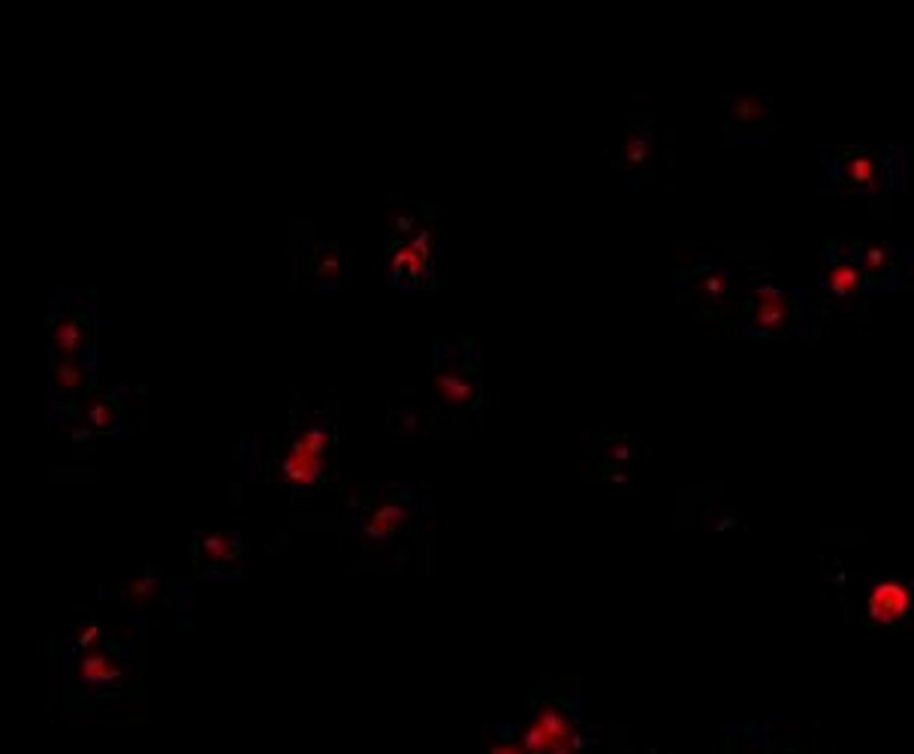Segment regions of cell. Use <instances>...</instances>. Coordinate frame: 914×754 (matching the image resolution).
<instances>
[{"mask_svg":"<svg viewBox=\"0 0 914 754\" xmlns=\"http://www.w3.org/2000/svg\"><path fill=\"white\" fill-rule=\"evenodd\" d=\"M827 184L882 200L908 188V151L903 145H851L845 151H827Z\"/></svg>","mask_w":914,"mask_h":754,"instance_id":"cell-1","label":"cell"},{"mask_svg":"<svg viewBox=\"0 0 914 754\" xmlns=\"http://www.w3.org/2000/svg\"><path fill=\"white\" fill-rule=\"evenodd\" d=\"M745 335L749 339H797L812 330L818 320L815 302L806 290L779 288L770 278H757L745 299Z\"/></svg>","mask_w":914,"mask_h":754,"instance_id":"cell-2","label":"cell"},{"mask_svg":"<svg viewBox=\"0 0 914 754\" xmlns=\"http://www.w3.org/2000/svg\"><path fill=\"white\" fill-rule=\"evenodd\" d=\"M866 290L857 244H830L821 257V299L827 305H848Z\"/></svg>","mask_w":914,"mask_h":754,"instance_id":"cell-3","label":"cell"},{"mask_svg":"<svg viewBox=\"0 0 914 754\" xmlns=\"http://www.w3.org/2000/svg\"><path fill=\"white\" fill-rule=\"evenodd\" d=\"M520 743L529 754H580L583 733L576 731L574 718L562 706L546 703L538 710L534 722L522 731Z\"/></svg>","mask_w":914,"mask_h":754,"instance_id":"cell-4","label":"cell"},{"mask_svg":"<svg viewBox=\"0 0 914 754\" xmlns=\"http://www.w3.org/2000/svg\"><path fill=\"white\" fill-rule=\"evenodd\" d=\"M330 446V432L323 425H305L299 429L290 453L281 459V477L299 489H309L323 477V456Z\"/></svg>","mask_w":914,"mask_h":754,"instance_id":"cell-5","label":"cell"},{"mask_svg":"<svg viewBox=\"0 0 914 754\" xmlns=\"http://www.w3.org/2000/svg\"><path fill=\"white\" fill-rule=\"evenodd\" d=\"M866 290L900 288L914 267V248L905 242H878L861 248Z\"/></svg>","mask_w":914,"mask_h":754,"instance_id":"cell-6","label":"cell"},{"mask_svg":"<svg viewBox=\"0 0 914 754\" xmlns=\"http://www.w3.org/2000/svg\"><path fill=\"white\" fill-rule=\"evenodd\" d=\"M866 616L875 625H900L914 616V583L908 580H878L866 592Z\"/></svg>","mask_w":914,"mask_h":754,"instance_id":"cell-7","label":"cell"},{"mask_svg":"<svg viewBox=\"0 0 914 754\" xmlns=\"http://www.w3.org/2000/svg\"><path fill=\"white\" fill-rule=\"evenodd\" d=\"M727 754H806L794 740H785L779 733L761 731L755 724L731 727L727 733Z\"/></svg>","mask_w":914,"mask_h":754,"instance_id":"cell-8","label":"cell"},{"mask_svg":"<svg viewBox=\"0 0 914 754\" xmlns=\"http://www.w3.org/2000/svg\"><path fill=\"white\" fill-rule=\"evenodd\" d=\"M429 257H432V230L423 227L414 239L395 244L393 254H390V269H393V275L414 281V278L425 275Z\"/></svg>","mask_w":914,"mask_h":754,"instance_id":"cell-9","label":"cell"},{"mask_svg":"<svg viewBox=\"0 0 914 754\" xmlns=\"http://www.w3.org/2000/svg\"><path fill=\"white\" fill-rule=\"evenodd\" d=\"M770 121H773V100H766V97L727 100V128L731 130H745L752 137V133L770 128Z\"/></svg>","mask_w":914,"mask_h":754,"instance_id":"cell-10","label":"cell"},{"mask_svg":"<svg viewBox=\"0 0 914 754\" xmlns=\"http://www.w3.org/2000/svg\"><path fill=\"white\" fill-rule=\"evenodd\" d=\"M76 676L82 682H91V685H112L115 680H121V670L112 664L107 652L88 649L86 655L79 659V664H76Z\"/></svg>","mask_w":914,"mask_h":754,"instance_id":"cell-11","label":"cell"},{"mask_svg":"<svg viewBox=\"0 0 914 754\" xmlns=\"http://www.w3.org/2000/svg\"><path fill=\"white\" fill-rule=\"evenodd\" d=\"M52 341L54 351L61 353V356H76V353L82 351V344H86V320L76 318V314L73 318H61L54 323Z\"/></svg>","mask_w":914,"mask_h":754,"instance_id":"cell-12","label":"cell"},{"mask_svg":"<svg viewBox=\"0 0 914 754\" xmlns=\"http://www.w3.org/2000/svg\"><path fill=\"white\" fill-rule=\"evenodd\" d=\"M727 290H731V272H727V263L724 260H713V269L703 272V288L701 296L706 305L713 309H722L724 299H727Z\"/></svg>","mask_w":914,"mask_h":754,"instance_id":"cell-13","label":"cell"},{"mask_svg":"<svg viewBox=\"0 0 914 754\" xmlns=\"http://www.w3.org/2000/svg\"><path fill=\"white\" fill-rule=\"evenodd\" d=\"M404 516H408V511H404L402 504H383V507H378V511L369 516V522H365V534L374 537V541L390 537V534H395L402 529Z\"/></svg>","mask_w":914,"mask_h":754,"instance_id":"cell-14","label":"cell"},{"mask_svg":"<svg viewBox=\"0 0 914 754\" xmlns=\"http://www.w3.org/2000/svg\"><path fill=\"white\" fill-rule=\"evenodd\" d=\"M52 378L58 390L76 393V390L86 383V369H82V362L76 360V356H61V360L54 362Z\"/></svg>","mask_w":914,"mask_h":754,"instance_id":"cell-15","label":"cell"},{"mask_svg":"<svg viewBox=\"0 0 914 754\" xmlns=\"http://www.w3.org/2000/svg\"><path fill=\"white\" fill-rule=\"evenodd\" d=\"M438 390H441V399L450 404H465L474 395V386L453 372H444L438 378Z\"/></svg>","mask_w":914,"mask_h":754,"instance_id":"cell-16","label":"cell"},{"mask_svg":"<svg viewBox=\"0 0 914 754\" xmlns=\"http://www.w3.org/2000/svg\"><path fill=\"white\" fill-rule=\"evenodd\" d=\"M202 550L212 555V559H218V562H227V559H233L239 553V543L230 534H205L202 537Z\"/></svg>","mask_w":914,"mask_h":754,"instance_id":"cell-17","label":"cell"},{"mask_svg":"<svg viewBox=\"0 0 914 754\" xmlns=\"http://www.w3.org/2000/svg\"><path fill=\"white\" fill-rule=\"evenodd\" d=\"M112 416H115V411H112V408H107L103 402L91 404V423L100 425V429L112 423Z\"/></svg>","mask_w":914,"mask_h":754,"instance_id":"cell-18","label":"cell"},{"mask_svg":"<svg viewBox=\"0 0 914 754\" xmlns=\"http://www.w3.org/2000/svg\"><path fill=\"white\" fill-rule=\"evenodd\" d=\"M97 640H100V627L82 625L79 627V634H76V646H94Z\"/></svg>","mask_w":914,"mask_h":754,"instance_id":"cell-19","label":"cell"},{"mask_svg":"<svg viewBox=\"0 0 914 754\" xmlns=\"http://www.w3.org/2000/svg\"><path fill=\"white\" fill-rule=\"evenodd\" d=\"M154 589H158V585H154V580H133V583L128 585V595L130 597H149Z\"/></svg>","mask_w":914,"mask_h":754,"instance_id":"cell-20","label":"cell"},{"mask_svg":"<svg viewBox=\"0 0 914 754\" xmlns=\"http://www.w3.org/2000/svg\"><path fill=\"white\" fill-rule=\"evenodd\" d=\"M490 754H529V752L522 748V743H511V740H504V743L490 745Z\"/></svg>","mask_w":914,"mask_h":754,"instance_id":"cell-21","label":"cell"}]
</instances>
